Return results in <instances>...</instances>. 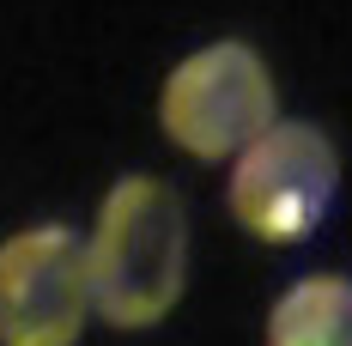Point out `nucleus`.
<instances>
[{
    "instance_id": "nucleus-1",
    "label": "nucleus",
    "mask_w": 352,
    "mask_h": 346,
    "mask_svg": "<svg viewBox=\"0 0 352 346\" xmlns=\"http://www.w3.org/2000/svg\"><path fill=\"white\" fill-rule=\"evenodd\" d=\"M85 285H91V316L122 328V334L158 328L182 304L188 207L164 176L109 182L98 225L85 237Z\"/></svg>"
},
{
    "instance_id": "nucleus-2",
    "label": "nucleus",
    "mask_w": 352,
    "mask_h": 346,
    "mask_svg": "<svg viewBox=\"0 0 352 346\" xmlns=\"http://www.w3.org/2000/svg\"><path fill=\"white\" fill-rule=\"evenodd\" d=\"M280 116V85L267 55L243 36H219L182 55L158 85V128L195 164H225Z\"/></svg>"
},
{
    "instance_id": "nucleus-3",
    "label": "nucleus",
    "mask_w": 352,
    "mask_h": 346,
    "mask_svg": "<svg viewBox=\"0 0 352 346\" xmlns=\"http://www.w3.org/2000/svg\"><path fill=\"white\" fill-rule=\"evenodd\" d=\"M334 201H340V146L322 134L316 122L274 116L231 158L225 207L267 249H292L310 231H322Z\"/></svg>"
},
{
    "instance_id": "nucleus-4",
    "label": "nucleus",
    "mask_w": 352,
    "mask_h": 346,
    "mask_svg": "<svg viewBox=\"0 0 352 346\" xmlns=\"http://www.w3.org/2000/svg\"><path fill=\"white\" fill-rule=\"evenodd\" d=\"M85 316V237L73 225H25L0 237V346H79Z\"/></svg>"
},
{
    "instance_id": "nucleus-5",
    "label": "nucleus",
    "mask_w": 352,
    "mask_h": 346,
    "mask_svg": "<svg viewBox=\"0 0 352 346\" xmlns=\"http://www.w3.org/2000/svg\"><path fill=\"white\" fill-rule=\"evenodd\" d=\"M261 346H352V279L346 274L292 279L267 310Z\"/></svg>"
}]
</instances>
